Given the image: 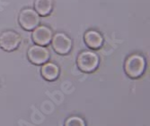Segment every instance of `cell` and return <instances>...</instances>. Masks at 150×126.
<instances>
[{
	"instance_id": "2",
	"label": "cell",
	"mask_w": 150,
	"mask_h": 126,
	"mask_svg": "<svg viewBox=\"0 0 150 126\" xmlns=\"http://www.w3.org/2000/svg\"><path fill=\"white\" fill-rule=\"evenodd\" d=\"M99 55L90 50L81 51L76 57V65L81 72L91 74L94 72L99 66Z\"/></svg>"
},
{
	"instance_id": "5",
	"label": "cell",
	"mask_w": 150,
	"mask_h": 126,
	"mask_svg": "<svg viewBox=\"0 0 150 126\" xmlns=\"http://www.w3.org/2000/svg\"><path fill=\"white\" fill-rule=\"evenodd\" d=\"M22 42L20 34L15 31L7 30L0 34V48L6 52L16 50Z\"/></svg>"
},
{
	"instance_id": "11",
	"label": "cell",
	"mask_w": 150,
	"mask_h": 126,
	"mask_svg": "<svg viewBox=\"0 0 150 126\" xmlns=\"http://www.w3.org/2000/svg\"><path fill=\"white\" fill-rule=\"evenodd\" d=\"M65 125L66 126H73V125H76V126H85L86 125L85 120L80 117V116H70L69 117L66 122H65Z\"/></svg>"
},
{
	"instance_id": "9",
	"label": "cell",
	"mask_w": 150,
	"mask_h": 126,
	"mask_svg": "<svg viewBox=\"0 0 150 126\" xmlns=\"http://www.w3.org/2000/svg\"><path fill=\"white\" fill-rule=\"evenodd\" d=\"M40 74L42 78L48 81L56 80L60 74V68L58 64L52 62H46L40 68Z\"/></svg>"
},
{
	"instance_id": "6",
	"label": "cell",
	"mask_w": 150,
	"mask_h": 126,
	"mask_svg": "<svg viewBox=\"0 0 150 126\" xmlns=\"http://www.w3.org/2000/svg\"><path fill=\"white\" fill-rule=\"evenodd\" d=\"M27 58L35 65H42L50 58V53L46 47L33 45L27 51Z\"/></svg>"
},
{
	"instance_id": "8",
	"label": "cell",
	"mask_w": 150,
	"mask_h": 126,
	"mask_svg": "<svg viewBox=\"0 0 150 126\" xmlns=\"http://www.w3.org/2000/svg\"><path fill=\"white\" fill-rule=\"evenodd\" d=\"M84 41L86 45L93 50L100 49L103 45V37L100 32L94 30L86 31L84 34Z\"/></svg>"
},
{
	"instance_id": "7",
	"label": "cell",
	"mask_w": 150,
	"mask_h": 126,
	"mask_svg": "<svg viewBox=\"0 0 150 126\" xmlns=\"http://www.w3.org/2000/svg\"><path fill=\"white\" fill-rule=\"evenodd\" d=\"M53 32L46 25H38L32 31V39L33 43L39 46L47 47L50 44Z\"/></svg>"
},
{
	"instance_id": "4",
	"label": "cell",
	"mask_w": 150,
	"mask_h": 126,
	"mask_svg": "<svg viewBox=\"0 0 150 126\" xmlns=\"http://www.w3.org/2000/svg\"><path fill=\"white\" fill-rule=\"evenodd\" d=\"M50 43L53 50L60 55L69 54L73 46L72 39L64 32H57L54 34Z\"/></svg>"
},
{
	"instance_id": "10",
	"label": "cell",
	"mask_w": 150,
	"mask_h": 126,
	"mask_svg": "<svg viewBox=\"0 0 150 126\" xmlns=\"http://www.w3.org/2000/svg\"><path fill=\"white\" fill-rule=\"evenodd\" d=\"M34 10L40 16H48L54 9L53 0H34Z\"/></svg>"
},
{
	"instance_id": "1",
	"label": "cell",
	"mask_w": 150,
	"mask_h": 126,
	"mask_svg": "<svg viewBox=\"0 0 150 126\" xmlns=\"http://www.w3.org/2000/svg\"><path fill=\"white\" fill-rule=\"evenodd\" d=\"M146 59L140 54H132L127 57L124 63V71L130 79H138L143 75L146 71Z\"/></svg>"
},
{
	"instance_id": "3",
	"label": "cell",
	"mask_w": 150,
	"mask_h": 126,
	"mask_svg": "<svg viewBox=\"0 0 150 126\" xmlns=\"http://www.w3.org/2000/svg\"><path fill=\"white\" fill-rule=\"evenodd\" d=\"M40 16L33 8H23L18 15V22L24 31L32 32L40 24Z\"/></svg>"
}]
</instances>
